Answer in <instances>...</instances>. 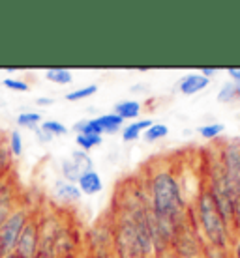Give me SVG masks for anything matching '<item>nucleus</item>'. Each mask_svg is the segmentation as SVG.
I'll use <instances>...</instances> for the list:
<instances>
[{"label":"nucleus","mask_w":240,"mask_h":258,"mask_svg":"<svg viewBox=\"0 0 240 258\" xmlns=\"http://www.w3.org/2000/svg\"><path fill=\"white\" fill-rule=\"evenodd\" d=\"M197 217H199L203 232L210 241V245L225 249L229 239V226L225 225L208 191H203L197 199Z\"/></svg>","instance_id":"1"},{"label":"nucleus","mask_w":240,"mask_h":258,"mask_svg":"<svg viewBox=\"0 0 240 258\" xmlns=\"http://www.w3.org/2000/svg\"><path fill=\"white\" fill-rule=\"evenodd\" d=\"M28 219H30L28 210L17 208V210H13V212L8 215V219L0 225V251L4 252V254H10V252L15 251V245H17V241H19L21 232H23V228L26 226Z\"/></svg>","instance_id":"2"},{"label":"nucleus","mask_w":240,"mask_h":258,"mask_svg":"<svg viewBox=\"0 0 240 258\" xmlns=\"http://www.w3.org/2000/svg\"><path fill=\"white\" fill-rule=\"evenodd\" d=\"M221 168L234 197L240 193V142H229L221 152Z\"/></svg>","instance_id":"3"},{"label":"nucleus","mask_w":240,"mask_h":258,"mask_svg":"<svg viewBox=\"0 0 240 258\" xmlns=\"http://www.w3.org/2000/svg\"><path fill=\"white\" fill-rule=\"evenodd\" d=\"M15 256L17 258H36L39 254V221L28 219L26 226L21 232V238L15 245Z\"/></svg>","instance_id":"4"},{"label":"nucleus","mask_w":240,"mask_h":258,"mask_svg":"<svg viewBox=\"0 0 240 258\" xmlns=\"http://www.w3.org/2000/svg\"><path fill=\"white\" fill-rule=\"evenodd\" d=\"M94 161H92V157L86 152L83 150H75L70 157H66L64 161H62V176H64L66 181H70V183H75L79 181V178L84 174V172H88V170H94Z\"/></svg>","instance_id":"5"},{"label":"nucleus","mask_w":240,"mask_h":258,"mask_svg":"<svg viewBox=\"0 0 240 258\" xmlns=\"http://www.w3.org/2000/svg\"><path fill=\"white\" fill-rule=\"evenodd\" d=\"M53 195L59 200H62V202H79L81 197H83V193L79 191L77 185L66 181L64 178L55 180V183H53Z\"/></svg>","instance_id":"6"},{"label":"nucleus","mask_w":240,"mask_h":258,"mask_svg":"<svg viewBox=\"0 0 240 258\" xmlns=\"http://www.w3.org/2000/svg\"><path fill=\"white\" fill-rule=\"evenodd\" d=\"M208 83H210V79L203 77L201 73H189V75H186L178 83V88H180V92L184 96H194L197 92L205 90L208 86Z\"/></svg>","instance_id":"7"},{"label":"nucleus","mask_w":240,"mask_h":258,"mask_svg":"<svg viewBox=\"0 0 240 258\" xmlns=\"http://www.w3.org/2000/svg\"><path fill=\"white\" fill-rule=\"evenodd\" d=\"M77 187L79 191L83 195H96L102 191V187H104V183H102V176L98 174L96 170H88V172H84L81 178H79L77 181Z\"/></svg>","instance_id":"8"},{"label":"nucleus","mask_w":240,"mask_h":258,"mask_svg":"<svg viewBox=\"0 0 240 258\" xmlns=\"http://www.w3.org/2000/svg\"><path fill=\"white\" fill-rule=\"evenodd\" d=\"M152 125H154L152 120H139V122H133V123H130V125H126L122 131V141L124 142L137 141L139 135H141L143 131H147L149 127H152Z\"/></svg>","instance_id":"9"},{"label":"nucleus","mask_w":240,"mask_h":258,"mask_svg":"<svg viewBox=\"0 0 240 258\" xmlns=\"http://www.w3.org/2000/svg\"><path fill=\"white\" fill-rule=\"evenodd\" d=\"M117 116H120L122 120H133V118L139 116L141 112V105L137 101H120V103L115 105V110H113Z\"/></svg>","instance_id":"10"},{"label":"nucleus","mask_w":240,"mask_h":258,"mask_svg":"<svg viewBox=\"0 0 240 258\" xmlns=\"http://www.w3.org/2000/svg\"><path fill=\"white\" fill-rule=\"evenodd\" d=\"M45 79L49 81V83L64 86V84L72 83L73 75H72V71L66 70V68H49V70H45Z\"/></svg>","instance_id":"11"},{"label":"nucleus","mask_w":240,"mask_h":258,"mask_svg":"<svg viewBox=\"0 0 240 258\" xmlns=\"http://www.w3.org/2000/svg\"><path fill=\"white\" fill-rule=\"evenodd\" d=\"M96 120H98V123H100V127H102L104 133H117L124 123L122 118L117 116L115 112H111V114H102V116H98Z\"/></svg>","instance_id":"12"},{"label":"nucleus","mask_w":240,"mask_h":258,"mask_svg":"<svg viewBox=\"0 0 240 258\" xmlns=\"http://www.w3.org/2000/svg\"><path fill=\"white\" fill-rule=\"evenodd\" d=\"M73 131H75L77 135H104V131H102L96 118L79 120L77 123H73Z\"/></svg>","instance_id":"13"},{"label":"nucleus","mask_w":240,"mask_h":258,"mask_svg":"<svg viewBox=\"0 0 240 258\" xmlns=\"http://www.w3.org/2000/svg\"><path fill=\"white\" fill-rule=\"evenodd\" d=\"M75 142H77L79 150L90 152L92 148H98V146L104 142V137L102 135H75Z\"/></svg>","instance_id":"14"},{"label":"nucleus","mask_w":240,"mask_h":258,"mask_svg":"<svg viewBox=\"0 0 240 258\" xmlns=\"http://www.w3.org/2000/svg\"><path fill=\"white\" fill-rule=\"evenodd\" d=\"M238 97H240V84L227 83L223 84L221 92L218 94V101H221V103H233L234 99H238Z\"/></svg>","instance_id":"15"},{"label":"nucleus","mask_w":240,"mask_h":258,"mask_svg":"<svg viewBox=\"0 0 240 258\" xmlns=\"http://www.w3.org/2000/svg\"><path fill=\"white\" fill-rule=\"evenodd\" d=\"M17 123L23 125V127L36 131L41 125V114L39 112H21L19 116H17Z\"/></svg>","instance_id":"16"},{"label":"nucleus","mask_w":240,"mask_h":258,"mask_svg":"<svg viewBox=\"0 0 240 258\" xmlns=\"http://www.w3.org/2000/svg\"><path fill=\"white\" fill-rule=\"evenodd\" d=\"M169 135V127L165 123H154L152 127H149L145 131V141L147 142H156L163 137Z\"/></svg>","instance_id":"17"},{"label":"nucleus","mask_w":240,"mask_h":258,"mask_svg":"<svg viewBox=\"0 0 240 258\" xmlns=\"http://www.w3.org/2000/svg\"><path fill=\"white\" fill-rule=\"evenodd\" d=\"M41 131L49 133L51 137H59V135H66L68 133V127L64 123L59 122V120H47V122H41Z\"/></svg>","instance_id":"18"},{"label":"nucleus","mask_w":240,"mask_h":258,"mask_svg":"<svg viewBox=\"0 0 240 258\" xmlns=\"http://www.w3.org/2000/svg\"><path fill=\"white\" fill-rule=\"evenodd\" d=\"M98 92V84H88V86H83V88H79L75 92H70V94H66V99L68 101H81V99H86V97L94 96Z\"/></svg>","instance_id":"19"},{"label":"nucleus","mask_w":240,"mask_h":258,"mask_svg":"<svg viewBox=\"0 0 240 258\" xmlns=\"http://www.w3.org/2000/svg\"><path fill=\"white\" fill-rule=\"evenodd\" d=\"M23 148H25V144H23L21 133L19 131H12V135H10V154H12L13 157H21Z\"/></svg>","instance_id":"20"},{"label":"nucleus","mask_w":240,"mask_h":258,"mask_svg":"<svg viewBox=\"0 0 240 258\" xmlns=\"http://www.w3.org/2000/svg\"><path fill=\"white\" fill-rule=\"evenodd\" d=\"M223 125L221 123H207V125H203L199 127V133H201L203 139H216V137H220L223 133Z\"/></svg>","instance_id":"21"},{"label":"nucleus","mask_w":240,"mask_h":258,"mask_svg":"<svg viewBox=\"0 0 240 258\" xmlns=\"http://www.w3.org/2000/svg\"><path fill=\"white\" fill-rule=\"evenodd\" d=\"M2 84H4V88L13 90V92H26L28 90V84H26L25 81H19V79H13V77H6L4 81H2Z\"/></svg>","instance_id":"22"},{"label":"nucleus","mask_w":240,"mask_h":258,"mask_svg":"<svg viewBox=\"0 0 240 258\" xmlns=\"http://www.w3.org/2000/svg\"><path fill=\"white\" fill-rule=\"evenodd\" d=\"M207 258H227V254H225V251L223 249H220V247H212L208 245L207 247Z\"/></svg>","instance_id":"23"},{"label":"nucleus","mask_w":240,"mask_h":258,"mask_svg":"<svg viewBox=\"0 0 240 258\" xmlns=\"http://www.w3.org/2000/svg\"><path fill=\"white\" fill-rule=\"evenodd\" d=\"M233 223L240 228V193L234 197L233 202Z\"/></svg>","instance_id":"24"},{"label":"nucleus","mask_w":240,"mask_h":258,"mask_svg":"<svg viewBox=\"0 0 240 258\" xmlns=\"http://www.w3.org/2000/svg\"><path fill=\"white\" fill-rule=\"evenodd\" d=\"M6 152H10V150L0 146V176H2V170L8 168V165H10V155H8Z\"/></svg>","instance_id":"25"},{"label":"nucleus","mask_w":240,"mask_h":258,"mask_svg":"<svg viewBox=\"0 0 240 258\" xmlns=\"http://www.w3.org/2000/svg\"><path fill=\"white\" fill-rule=\"evenodd\" d=\"M227 73H229V77L233 79L234 84H240V68H229Z\"/></svg>","instance_id":"26"},{"label":"nucleus","mask_w":240,"mask_h":258,"mask_svg":"<svg viewBox=\"0 0 240 258\" xmlns=\"http://www.w3.org/2000/svg\"><path fill=\"white\" fill-rule=\"evenodd\" d=\"M156 258H178V256H176L175 252H173L167 247V249H162V251H158L156 252Z\"/></svg>","instance_id":"27"},{"label":"nucleus","mask_w":240,"mask_h":258,"mask_svg":"<svg viewBox=\"0 0 240 258\" xmlns=\"http://www.w3.org/2000/svg\"><path fill=\"white\" fill-rule=\"evenodd\" d=\"M36 135H38L39 142H51L53 141V137L49 135V133H45V131H41V127L36 129Z\"/></svg>","instance_id":"28"},{"label":"nucleus","mask_w":240,"mask_h":258,"mask_svg":"<svg viewBox=\"0 0 240 258\" xmlns=\"http://www.w3.org/2000/svg\"><path fill=\"white\" fill-rule=\"evenodd\" d=\"M214 73H216L214 68H203V70H201V75H203V77H207V79H210Z\"/></svg>","instance_id":"29"},{"label":"nucleus","mask_w":240,"mask_h":258,"mask_svg":"<svg viewBox=\"0 0 240 258\" xmlns=\"http://www.w3.org/2000/svg\"><path fill=\"white\" fill-rule=\"evenodd\" d=\"M51 103H53L51 97H39L38 99V105H51Z\"/></svg>","instance_id":"30"},{"label":"nucleus","mask_w":240,"mask_h":258,"mask_svg":"<svg viewBox=\"0 0 240 258\" xmlns=\"http://www.w3.org/2000/svg\"><path fill=\"white\" fill-rule=\"evenodd\" d=\"M4 258H17V256H15V252H10V254H6Z\"/></svg>","instance_id":"31"},{"label":"nucleus","mask_w":240,"mask_h":258,"mask_svg":"<svg viewBox=\"0 0 240 258\" xmlns=\"http://www.w3.org/2000/svg\"><path fill=\"white\" fill-rule=\"evenodd\" d=\"M36 258H49V256H47V254H43V252H39V254Z\"/></svg>","instance_id":"32"},{"label":"nucleus","mask_w":240,"mask_h":258,"mask_svg":"<svg viewBox=\"0 0 240 258\" xmlns=\"http://www.w3.org/2000/svg\"><path fill=\"white\" fill-rule=\"evenodd\" d=\"M4 256H6V254H4V252H2V251H0V258H4Z\"/></svg>","instance_id":"33"}]
</instances>
